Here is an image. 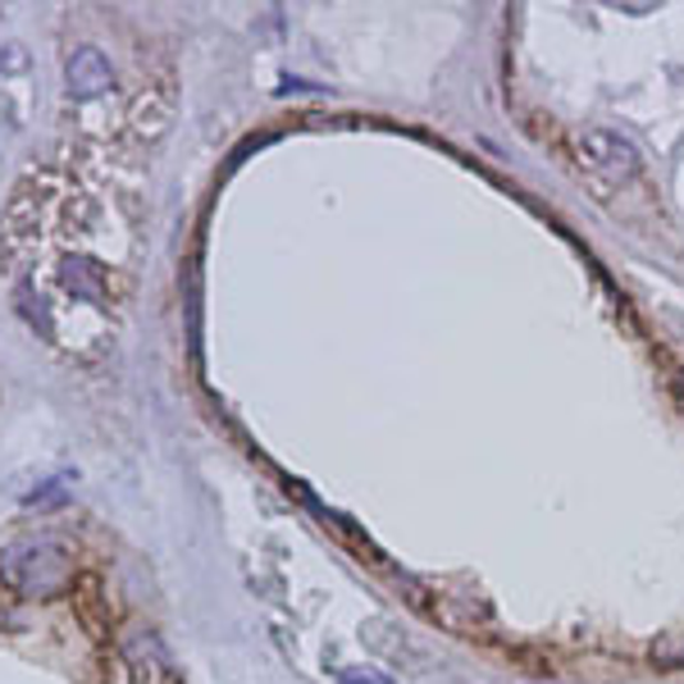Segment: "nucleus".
Listing matches in <instances>:
<instances>
[{
    "mask_svg": "<svg viewBox=\"0 0 684 684\" xmlns=\"http://www.w3.org/2000/svg\"><path fill=\"white\" fill-rule=\"evenodd\" d=\"M78 575L74 543L60 534H38V538H19L0 553V585L14 589L19 598H51L64 594Z\"/></svg>",
    "mask_w": 684,
    "mask_h": 684,
    "instance_id": "f257e3e1",
    "label": "nucleus"
},
{
    "mask_svg": "<svg viewBox=\"0 0 684 684\" xmlns=\"http://www.w3.org/2000/svg\"><path fill=\"white\" fill-rule=\"evenodd\" d=\"M579 160H585L598 179L607 183H626L639 174V151L616 132H602V128H589L579 137Z\"/></svg>",
    "mask_w": 684,
    "mask_h": 684,
    "instance_id": "f03ea898",
    "label": "nucleus"
},
{
    "mask_svg": "<svg viewBox=\"0 0 684 684\" xmlns=\"http://www.w3.org/2000/svg\"><path fill=\"white\" fill-rule=\"evenodd\" d=\"M64 87H68V96L92 100V96L115 87V64L100 55L96 46H78L74 55L64 60Z\"/></svg>",
    "mask_w": 684,
    "mask_h": 684,
    "instance_id": "7ed1b4c3",
    "label": "nucleus"
},
{
    "mask_svg": "<svg viewBox=\"0 0 684 684\" xmlns=\"http://www.w3.org/2000/svg\"><path fill=\"white\" fill-rule=\"evenodd\" d=\"M169 119H174V87H147L128 110V128L137 142H156L169 128Z\"/></svg>",
    "mask_w": 684,
    "mask_h": 684,
    "instance_id": "20e7f679",
    "label": "nucleus"
},
{
    "mask_svg": "<svg viewBox=\"0 0 684 684\" xmlns=\"http://www.w3.org/2000/svg\"><path fill=\"white\" fill-rule=\"evenodd\" d=\"M60 279H64V288H74V292H83V297H92V301H106V292H110V274L100 269V265H92V260H60Z\"/></svg>",
    "mask_w": 684,
    "mask_h": 684,
    "instance_id": "39448f33",
    "label": "nucleus"
},
{
    "mask_svg": "<svg viewBox=\"0 0 684 684\" xmlns=\"http://www.w3.org/2000/svg\"><path fill=\"white\" fill-rule=\"evenodd\" d=\"M342 684H393L388 675H374V671H338Z\"/></svg>",
    "mask_w": 684,
    "mask_h": 684,
    "instance_id": "423d86ee",
    "label": "nucleus"
},
{
    "mask_svg": "<svg viewBox=\"0 0 684 684\" xmlns=\"http://www.w3.org/2000/svg\"><path fill=\"white\" fill-rule=\"evenodd\" d=\"M115 684H156L147 671H132V666H124L119 662V675H115Z\"/></svg>",
    "mask_w": 684,
    "mask_h": 684,
    "instance_id": "0eeeda50",
    "label": "nucleus"
}]
</instances>
